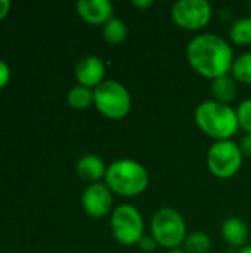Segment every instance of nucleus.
Masks as SVG:
<instances>
[{"label": "nucleus", "instance_id": "f257e3e1", "mask_svg": "<svg viewBox=\"0 0 251 253\" xmlns=\"http://www.w3.org/2000/svg\"><path fill=\"white\" fill-rule=\"evenodd\" d=\"M186 59L197 74L215 80L231 73L235 58L226 39L219 34L203 33L188 43Z\"/></svg>", "mask_w": 251, "mask_h": 253}, {"label": "nucleus", "instance_id": "f03ea898", "mask_svg": "<svg viewBox=\"0 0 251 253\" xmlns=\"http://www.w3.org/2000/svg\"><path fill=\"white\" fill-rule=\"evenodd\" d=\"M194 117L197 126L216 141L231 139L240 127L237 110L215 99L203 101L195 108Z\"/></svg>", "mask_w": 251, "mask_h": 253}, {"label": "nucleus", "instance_id": "7ed1b4c3", "mask_svg": "<svg viewBox=\"0 0 251 253\" xmlns=\"http://www.w3.org/2000/svg\"><path fill=\"white\" fill-rule=\"evenodd\" d=\"M104 181L112 194L136 197L148 188L149 175L142 163L132 159H118L108 165Z\"/></svg>", "mask_w": 251, "mask_h": 253}, {"label": "nucleus", "instance_id": "20e7f679", "mask_svg": "<svg viewBox=\"0 0 251 253\" xmlns=\"http://www.w3.org/2000/svg\"><path fill=\"white\" fill-rule=\"evenodd\" d=\"M93 105L109 120H121L132 110V96L127 87L117 80H104L93 89Z\"/></svg>", "mask_w": 251, "mask_h": 253}, {"label": "nucleus", "instance_id": "39448f33", "mask_svg": "<svg viewBox=\"0 0 251 253\" xmlns=\"http://www.w3.org/2000/svg\"><path fill=\"white\" fill-rule=\"evenodd\" d=\"M151 236L157 242L158 246L173 251L178 249L186 233V222L183 216L173 208H161L151 218Z\"/></svg>", "mask_w": 251, "mask_h": 253}, {"label": "nucleus", "instance_id": "423d86ee", "mask_svg": "<svg viewBox=\"0 0 251 253\" xmlns=\"http://www.w3.org/2000/svg\"><path fill=\"white\" fill-rule=\"evenodd\" d=\"M114 239L123 246H133L145 236L142 213L132 205H120L114 209L109 219Z\"/></svg>", "mask_w": 251, "mask_h": 253}, {"label": "nucleus", "instance_id": "0eeeda50", "mask_svg": "<svg viewBox=\"0 0 251 253\" xmlns=\"http://www.w3.org/2000/svg\"><path fill=\"white\" fill-rule=\"evenodd\" d=\"M243 157L240 145L232 139L216 141L209 148L207 166L216 178L228 179L238 173L243 165Z\"/></svg>", "mask_w": 251, "mask_h": 253}, {"label": "nucleus", "instance_id": "6e6552de", "mask_svg": "<svg viewBox=\"0 0 251 253\" xmlns=\"http://www.w3.org/2000/svg\"><path fill=\"white\" fill-rule=\"evenodd\" d=\"M213 7L207 0H179L172 6L173 22L188 31H198L207 27Z\"/></svg>", "mask_w": 251, "mask_h": 253}, {"label": "nucleus", "instance_id": "1a4fd4ad", "mask_svg": "<svg viewBox=\"0 0 251 253\" xmlns=\"http://www.w3.org/2000/svg\"><path fill=\"white\" fill-rule=\"evenodd\" d=\"M112 191L107 187L105 182H96L90 184L83 196H81V206L83 211L90 218H104L107 216L112 209Z\"/></svg>", "mask_w": 251, "mask_h": 253}, {"label": "nucleus", "instance_id": "9d476101", "mask_svg": "<svg viewBox=\"0 0 251 253\" xmlns=\"http://www.w3.org/2000/svg\"><path fill=\"white\" fill-rule=\"evenodd\" d=\"M75 80L78 84L95 89L105 80V64L96 55L81 58L75 65Z\"/></svg>", "mask_w": 251, "mask_h": 253}, {"label": "nucleus", "instance_id": "9b49d317", "mask_svg": "<svg viewBox=\"0 0 251 253\" xmlns=\"http://www.w3.org/2000/svg\"><path fill=\"white\" fill-rule=\"evenodd\" d=\"M77 13L83 21L92 25H105L114 12V6L109 0H78Z\"/></svg>", "mask_w": 251, "mask_h": 253}, {"label": "nucleus", "instance_id": "f8f14e48", "mask_svg": "<svg viewBox=\"0 0 251 253\" xmlns=\"http://www.w3.org/2000/svg\"><path fill=\"white\" fill-rule=\"evenodd\" d=\"M107 169H108V166L96 154H84L83 157L78 159V162L75 165L77 175L84 182H89V185L101 182L102 179H105Z\"/></svg>", "mask_w": 251, "mask_h": 253}, {"label": "nucleus", "instance_id": "ddd939ff", "mask_svg": "<svg viewBox=\"0 0 251 253\" xmlns=\"http://www.w3.org/2000/svg\"><path fill=\"white\" fill-rule=\"evenodd\" d=\"M220 234L229 246L243 249L246 248V243L249 240V227L241 218L232 216L223 221L220 227Z\"/></svg>", "mask_w": 251, "mask_h": 253}, {"label": "nucleus", "instance_id": "4468645a", "mask_svg": "<svg viewBox=\"0 0 251 253\" xmlns=\"http://www.w3.org/2000/svg\"><path fill=\"white\" fill-rule=\"evenodd\" d=\"M237 83L238 82L231 76V73L212 80V95L215 101L229 105V102H232L238 93Z\"/></svg>", "mask_w": 251, "mask_h": 253}, {"label": "nucleus", "instance_id": "2eb2a0df", "mask_svg": "<svg viewBox=\"0 0 251 253\" xmlns=\"http://www.w3.org/2000/svg\"><path fill=\"white\" fill-rule=\"evenodd\" d=\"M67 102L74 110H86L93 104V90L86 86L75 84L68 90Z\"/></svg>", "mask_w": 251, "mask_h": 253}, {"label": "nucleus", "instance_id": "dca6fc26", "mask_svg": "<svg viewBox=\"0 0 251 253\" xmlns=\"http://www.w3.org/2000/svg\"><path fill=\"white\" fill-rule=\"evenodd\" d=\"M104 39L111 44H120L127 39L129 30L124 21L120 18H111L104 27H102Z\"/></svg>", "mask_w": 251, "mask_h": 253}, {"label": "nucleus", "instance_id": "f3484780", "mask_svg": "<svg viewBox=\"0 0 251 253\" xmlns=\"http://www.w3.org/2000/svg\"><path fill=\"white\" fill-rule=\"evenodd\" d=\"M229 39L235 44H251V16H244L232 22Z\"/></svg>", "mask_w": 251, "mask_h": 253}, {"label": "nucleus", "instance_id": "a211bd4d", "mask_svg": "<svg viewBox=\"0 0 251 253\" xmlns=\"http://www.w3.org/2000/svg\"><path fill=\"white\" fill-rule=\"evenodd\" d=\"M231 76L244 84H251V52H244L234 59Z\"/></svg>", "mask_w": 251, "mask_h": 253}, {"label": "nucleus", "instance_id": "6ab92c4d", "mask_svg": "<svg viewBox=\"0 0 251 253\" xmlns=\"http://www.w3.org/2000/svg\"><path fill=\"white\" fill-rule=\"evenodd\" d=\"M182 246L186 253H207L212 248V240L203 231H192L185 237Z\"/></svg>", "mask_w": 251, "mask_h": 253}, {"label": "nucleus", "instance_id": "aec40b11", "mask_svg": "<svg viewBox=\"0 0 251 253\" xmlns=\"http://www.w3.org/2000/svg\"><path fill=\"white\" fill-rule=\"evenodd\" d=\"M237 116H238V125H240V127L246 133H251V98L244 99L238 105Z\"/></svg>", "mask_w": 251, "mask_h": 253}, {"label": "nucleus", "instance_id": "412c9836", "mask_svg": "<svg viewBox=\"0 0 251 253\" xmlns=\"http://www.w3.org/2000/svg\"><path fill=\"white\" fill-rule=\"evenodd\" d=\"M138 246H139V249L142 252H154L158 245H157V242L154 240L152 236H143L141 239V242L138 243Z\"/></svg>", "mask_w": 251, "mask_h": 253}, {"label": "nucleus", "instance_id": "4be33fe9", "mask_svg": "<svg viewBox=\"0 0 251 253\" xmlns=\"http://www.w3.org/2000/svg\"><path fill=\"white\" fill-rule=\"evenodd\" d=\"M9 80H10V68L3 59H0V89H3L9 83Z\"/></svg>", "mask_w": 251, "mask_h": 253}, {"label": "nucleus", "instance_id": "5701e85b", "mask_svg": "<svg viewBox=\"0 0 251 253\" xmlns=\"http://www.w3.org/2000/svg\"><path fill=\"white\" fill-rule=\"evenodd\" d=\"M240 148H241V153L243 156H249L251 157V133H246L241 141H240Z\"/></svg>", "mask_w": 251, "mask_h": 253}, {"label": "nucleus", "instance_id": "b1692460", "mask_svg": "<svg viewBox=\"0 0 251 253\" xmlns=\"http://www.w3.org/2000/svg\"><path fill=\"white\" fill-rule=\"evenodd\" d=\"M10 7H12L10 0H0V21H1V19H4V18L9 15Z\"/></svg>", "mask_w": 251, "mask_h": 253}, {"label": "nucleus", "instance_id": "393cba45", "mask_svg": "<svg viewBox=\"0 0 251 253\" xmlns=\"http://www.w3.org/2000/svg\"><path fill=\"white\" fill-rule=\"evenodd\" d=\"M132 4L139 9H146V7H151L154 1L152 0H132Z\"/></svg>", "mask_w": 251, "mask_h": 253}, {"label": "nucleus", "instance_id": "a878e982", "mask_svg": "<svg viewBox=\"0 0 251 253\" xmlns=\"http://www.w3.org/2000/svg\"><path fill=\"white\" fill-rule=\"evenodd\" d=\"M238 253H251V245L250 246H246V248H243V249H240V252Z\"/></svg>", "mask_w": 251, "mask_h": 253}, {"label": "nucleus", "instance_id": "bb28decb", "mask_svg": "<svg viewBox=\"0 0 251 253\" xmlns=\"http://www.w3.org/2000/svg\"><path fill=\"white\" fill-rule=\"evenodd\" d=\"M167 253H186L183 249H173V251H169Z\"/></svg>", "mask_w": 251, "mask_h": 253}, {"label": "nucleus", "instance_id": "cd10ccee", "mask_svg": "<svg viewBox=\"0 0 251 253\" xmlns=\"http://www.w3.org/2000/svg\"><path fill=\"white\" fill-rule=\"evenodd\" d=\"M249 7H250V10H251V1H250V3H249Z\"/></svg>", "mask_w": 251, "mask_h": 253}]
</instances>
